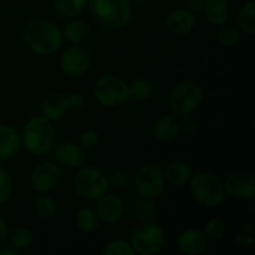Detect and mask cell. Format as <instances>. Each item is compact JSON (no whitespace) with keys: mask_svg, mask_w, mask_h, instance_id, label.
Returning a JSON list of instances; mask_svg holds the SVG:
<instances>
[{"mask_svg":"<svg viewBox=\"0 0 255 255\" xmlns=\"http://www.w3.org/2000/svg\"><path fill=\"white\" fill-rule=\"evenodd\" d=\"M100 136L99 132L94 128H89L84 131L80 136V144L84 149H92L99 144Z\"/></svg>","mask_w":255,"mask_h":255,"instance_id":"35","label":"cell"},{"mask_svg":"<svg viewBox=\"0 0 255 255\" xmlns=\"http://www.w3.org/2000/svg\"><path fill=\"white\" fill-rule=\"evenodd\" d=\"M131 246L141 255L159 253L164 246V232L161 227L151 222H141L132 231Z\"/></svg>","mask_w":255,"mask_h":255,"instance_id":"8","label":"cell"},{"mask_svg":"<svg viewBox=\"0 0 255 255\" xmlns=\"http://www.w3.org/2000/svg\"><path fill=\"white\" fill-rule=\"evenodd\" d=\"M217 40L223 46H234L241 40V34L233 25H224L217 32Z\"/></svg>","mask_w":255,"mask_h":255,"instance_id":"29","label":"cell"},{"mask_svg":"<svg viewBox=\"0 0 255 255\" xmlns=\"http://www.w3.org/2000/svg\"><path fill=\"white\" fill-rule=\"evenodd\" d=\"M203 101V90L193 81H183L171 90L168 95V105L171 111L177 116L191 115L198 109Z\"/></svg>","mask_w":255,"mask_h":255,"instance_id":"6","label":"cell"},{"mask_svg":"<svg viewBox=\"0 0 255 255\" xmlns=\"http://www.w3.org/2000/svg\"><path fill=\"white\" fill-rule=\"evenodd\" d=\"M178 124L179 131H181L184 136H194L199 128L198 120H197L196 117L191 116V115L182 116V120L178 121Z\"/></svg>","mask_w":255,"mask_h":255,"instance_id":"34","label":"cell"},{"mask_svg":"<svg viewBox=\"0 0 255 255\" xmlns=\"http://www.w3.org/2000/svg\"><path fill=\"white\" fill-rule=\"evenodd\" d=\"M164 181L171 183L172 186H184L189 183V181L193 177V168L189 163L184 161H174L167 166L163 171Z\"/></svg>","mask_w":255,"mask_h":255,"instance_id":"19","label":"cell"},{"mask_svg":"<svg viewBox=\"0 0 255 255\" xmlns=\"http://www.w3.org/2000/svg\"><path fill=\"white\" fill-rule=\"evenodd\" d=\"M134 186L139 196L156 199L164 189V174L161 166L149 163L141 167L134 177Z\"/></svg>","mask_w":255,"mask_h":255,"instance_id":"9","label":"cell"},{"mask_svg":"<svg viewBox=\"0 0 255 255\" xmlns=\"http://www.w3.org/2000/svg\"><path fill=\"white\" fill-rule=\"evenodd\" d=\"M124 211V202L116 194H104L101 198H99L96 213L100 221L109 224L116 223L121 219Z\"/></svg>","mask_w":255,"mask_h":255,"instance_id":"15","label":"cell"},{"mask_svg":"<svg viewBox=\"0 0 255 255\" xmlns=\"http://www.w3.org/2000/svg\"><path fill=\"white\" fill-rule=\"evenodd\" d=\"M10 242H11V243L14 244L15 248H17L19 251L27 249L32 246V243H34V234H32L29 229L19 227V228H16L12 232Z\"/></svg>","mask_w":255,"mask_h":255,"instance_id":"30","label":"cell"},{"mask_svg":"<svg viewBox=\"0 0 255 255\" xmlns=\"http://www.w3.org/2000/svg\"><path fill=\"white\" fill-rule=\"evenodd\" d=\"M203 12L206 19L213 25H223L229 17L228 0H204Z\"/></svg>","mask_w":255,"mask_h":255,"instance_id":"21","label":"cell"},{"mask_svg":"<svg viewBox=\"0 0 255 255\" xmlns=\"http://www.w3.org/2000/svg\"><path fill=\"white\" fill-rule=\"evenodd\" d=\"M11 196V178L9 172L0 166V207L4 206Z\"/></svg>","mask_w":255,"mask_h":255,"instance_id":"33","label":"cell"},{"mask_svg":"<svg viewBox=\"0 0 255 255\" xmlns=\"http://www.w3.org/2000/svg\"><path fill=\"white\" fill-rule=\"evenodd\" d=\"M21 141L26 151L34 156H45L51 152L55 142L51 121L44 116L30 119L22 132Z\"/></svg>","mask_w":255,"mask_h":255,"instance_id":"3","label":"cell"},{"mask_svg":"<svg viewBox=\"0 0 255 255\" xmlns=\"http://www.w3.org/2000/svg\"><path fill=\"white\" fill-rule=\"evenodd\" d=\"M128 94L129 99L134 100V101L143 102L152 96V94H153V86L146 79L133 80L132 84L128 85Z\"/></svg>","mask_w":255,"mask_h":255,"instance_id":"28","label":"cell"},{"mask_svg":"<svg viewBox=\"0 0 255 255\" xmlns=\"http://www.w3.org/2000/svg\"><path fill=\"white\" fill-rule=\"evenodd\" d=\"M94 95L100 105L116 109L128 101V85L116 75H105L95 84Z\"/></svg>","mask_w":255,"mask_h":255,"instance_id":"5","label":"cell"},{"mask_svg":"<svg viewBox=\"0 0 255 255\" xmlns=\"http://www.w3.org/2000/svg\"><path fill=\"white\" fill-rule=\"evenodd\" d=\"M36 216L41 219H52L57 213V204L54 198L45 194H40L32 202Z\"/></svg>","mask_w":255,"mask_h":255,"instance_id":"24","label":"cell"},{"mask_svg":"<svg viewBox=\"0 0 255 255\" xmlns=\"http://www.w3.org/2000/svg\"><path fill=\"white\" fill-rule=\"evenodd\" d=\"M90 34V26L85 20L74 19L67 22L64 27V39L71 44H80L85 41Z\"/></svg>","mask_w":255,"mask_h":255,"instance_id":"22","label":"cell"},{"mask_svg":"<svg viewBox=\"0 0 255 255\" xmlns=\"http://www.w3.org/2000/svg\"><path fill=\"white\" fill-rule=\"evenodd\" d=\"M74 188L79 196L89 201H96L109 189L107 177L95 167H81L74 177Z\"/></svg>","mask_w":255,"mask_h":255,"instance_id":"7","label":"cell"},{"mask_svg":"<svg viewBox=\"0 0 255 255\" xmlns=\"http://www.w3.org/2000/svg\"><path fill=\"white\" fill-rule=\"evenodd\" d=\"M92 17L106 29H121L132 19V5L128 0H89Z\"/></svg>","mask_w":255,"mask_h":255,"instance_id":"2","label":"cell"},{"mask_svg":"<svg viewBox=\"0 0 255 255\" xmlns=\"http://www.w3.org/2000/svg\"><path fill=\"white\" fill-rule=\"evenodd\" d=\"M26 46L37 55H50L59 50L64 42V35L56 24L44 19L30 21L24 29Z\"/></svg>","mask_w":255,"mask_h":255,"instance_id":"1","label":"cell"},{"mask_svg":"<svg viewBox=\"0 0 255 255\" xmlns=\"http://www.w3.org/2000/svg\"><path fill=\"white\" fill-rule=\"evenodd\" d=\"M208 238L204 232L198 228H188L182 231L177 237V247L179 251L188 255H198L206 252Z\"/></svg>","mask_w":255,"mask_h":255,"instance_id":"13","label":"cell"},{"mask_svg":"<svg viewBox=\"0 0 255 255\" xmlns=\"http://www.w3.org/2000/svg\"><path fill=\"white\" fill-rule=\"evenodd\" d=\"M21 136L11 126L0 124V162L14 157L21 148Z\"/></svg>","mask_w":255,"mask_h":255,"instance_id":"16","label":"cell"},{"mask_svg":"<svg viewBox=\"0 0 255 255\" xmlns=\"http://www.w3.org/2000/svg\"><path fill=\"white\" fill-rule=\"evenodd\" d=\"M102 253L105 255H133L136 252L132 248L131 244L127 243L126 241L117 239V241H112L111 243L107 244Z\"/></svg>","mask_w":255,"mask_h":255,"instance_id":"32","label":"cell"},{"mask_svg":"<svg viewBox=\"0 0 255 255\" xmlns=\"http://www.w3.org/2000/svg\"><path fill=\"white\" fill-rule=\"evenodd\" d=\"M196 24V15L188 9L172 10L166 17V27L174 35H183L191 31Z\"/></svg>","mask_w":255,"mask_h":255,"instance_id":"17","label":"cell"},{"mask_svg":"<svg viewBox=\"0 0 255 255\" xmlns=\"http://www.w3.org/2000/svg\"><path fill=\"white\" fill-rule=\"evenodd\" d=\"M107 181H109V186L115 187V188H121L125 184L128 183L129 176L126 171H124V169H115V171L110 174Z\"/></svg>","mask_w":255,"mask_h":255,"instance_id":"36","label":"cell"},{"mask_svg":"<svg viewBox=\"0 0 255 255\" xmlns=\"http://www.w3.org/2000/svg\"><path fill=\"white\" fill-rule=\"evenodd\" d=\"M224 189L237 199H253L255 194V177L252 172L237 171L227 178Z\"/></svg>","mask_w":255,"mask_h":255,"instance_id":"12","label":"cell"},{"mask_svg":"<svg viewBox=\"0 0 255 255\" xmlns=\"http://www.w3.org/2000/svg\"><path fill=\"white\" fill-rule=\"evenodd\" d=\"M186 4L188 6V10L192 12H202L204 7V0H186Z\"/></svg>","mask_w":255,"mask_h":255,"instance_id":"39","label":"cell"},{"mask_svg":"<svg viewBox=\"0 0 255 255\" xmlns=\"http://www.w3.org/2000/svg\"><path fill=\"white\" fill-rule=\"evenodd\" d=\"M60 178H61V171L59 166L52 162H42L32 171L30 183L34 191L39 193H46L52 191L59 184Z\"/></svg>","mask_w":255,"mask_h":255,"instance_id":"11","label":"cell"},{"mask_svg":"<svg viewBox=\"0 0 255 255\" xmlns=\"http://www.w3.org/2000/svg\"><path fill=\"white\" fill-rule=\"evenodd\" d=\"M87 0H55V10L60 16L72 19L84 11Z\"/></svg>","mask_w":255,"mask_h":255,"instance_id":"23","label":"cell"},{"mask_svg":"<svg viewBox=\"0 0 255 255\" xmlns=\"http://www.w3.org/2000/svg\"><path fill=\"white\" fill-rule=\"evenodd\" d=\"M54 157L59 163L72 169H79L86 163V153L82 147L71 142H64L56 147Z\"/></svg>","mask_w":255,"mask_h":255,"instance_id":"14","label":"cell"},{"mask_svg":"<svg viewBox=\"0 0 255 255\" xmlns=\"http://www.w3.org/2000/svg\"><path fill=\"white\" fill-rule=\"evenodd\" d=\"M40 111L50 121H59L67 112L66 97L61 94L47 95L40 102Z\"/></svg>","mask_w":255,"mask_h":255,"instance_id":"18","label":"cell"},{"mask_svg":"<svg viewBox=\"0 0 255 255\" xmlns=\"http://www.w3.org/2000/svg\"><path fill=\"white\" fill-rule=\"evenodd\" d=\"M91 65V55L86 49L80 46H71L64 51L60 59L61 70L71 77L85 74Z\"/></svg>","mask_w":255,"mask_h":255,"instance_id":"10","label":"cell"},{"mask_svg":"<svg viewBox=\"0 0 255 255\" xmlns=\"http://www.w3.org/2000/svg\"><path fill=\"white\" fill-rule=\"evenodd\" d=\"M7 236V227H6V222L4 221L1 216H0V242L5 241Z\"/></svg>","mask_w":255,"mask_h":255,"instance_id":"40","label":"cell"},{"mask_svg":"<svg viewBox=\"0 0 255 255\" xmlns=\"http://www.w3.org/2000/svg\"><path fill=\"white\" fill-rule=\"evenodd\" d=\"M100 218L95 211L90 208H82L76 216V226L84 233H92L99 228Z\"/></svg>","mask_w":255,"mask_h":255,"instance_id":"27","label":"cell"},{"mask_svg":"<svg viewBox=\"0 0 255 255\" xmlns=\"http://www.w3.org/2000/svg\"><path fill=\"white\" fill-rule=\"evenodd\" d=\"M128 1H129V4L132 5V7H133V6L141 7L142 5L146 2V0H128Z\"/></svg>","mask_w":255,"mask_h":255,"instance_id":"41","label":"cell"},{"mask_svg":"<svg viewBox=\"0 0 255 255\" xmlns=\"http://www.w3.org/2000/svg\"><path fill=\"white\" fill-rule=\"evenodd\" d=\"M238 24L246 34L253 35L255 32V2L253 0L247 1L239 10Z\"/></svg>","mask_w":255,"mask_h":255,"instance_id":"26","label":"cell"},{"mask_svg":"<svg viewBox=\"0 0 255 255\" xmlns=\"http://www.w3.org/2000/svg\"><path fill=\"white\" fill-rule=\"evenodd\" d=\"M66 106L67 111H81L85 106V99L81 94H70L66 97Z\"/></svg>","mask_w":255,"mask_h":255,"instance_id":"37","label":"cell"},{"mask_svg":"<svg viewBox=\"0 0 255 255\" xmlns=\"http://www.w3.org/2000/svg\"><path fill=\"white\" fill-rule=\"evenodd\" d=\"M191 194L199 204L204 207H218L226 197L223 182L213 172L202 171L193 174L189 181Z\"/></svg>","mask_w":255,"mask_h":255,"instance_id":"4","label":"cell"},{"mask_svg":"<svg viewBox=\"0 0 255 255\" xmlns=\"http://www.w3.org/2000/svg\"><path fill=\"white\" fill-rule=\"evenodd\" d=\"M179 133L181 131H179L178 120L172 115L162 116L153 127L154 138L162 143H169V142L174 141Z\"/></svg>","mask_w":255,"mask_h":255,"instance_id":"20","label":"cell"},{"mask_svg":"<svg viewBox=\"0 0 255 255\" xmlns=\"http://www.w3.org/2000/svg\"><path fill=\"white\" fill-rule=\"evenodd\" d=\"M203 232L208 239L218 241V239L223 238L224 233H226V224L221 219L212 218L208 222H206Z\"/></svg>","mask_w":255,"mask_h":255,"instance_id":"31","label":"cell"},{"mask_svg":"<svg viewBox=\"0 0 255 255\" xmlns=\"http://www.w3.org/2000/svg\"><path fill=\"white\" fill-rule=\"evenodd\" d=\"M156 213V206L153 203V199L144 198L137 199L131 207L132 218L137 222H147L152 218Z\"/></svg>","mask_w":255,"mask_h":255,"instance_id":"25","label":"cell"},{"mask_svg":"<svg viewBox=\"0 0 255 255\" xmlns=\"http://www.w3.org/2000/svg\"><path fill=\"white\" fill-rule=\"evenodd\" d=\"M20 251L15 248L11 242H6V239L0 242V255H17Z\"/></svg>","mask_w":255,"mask_h":255,"instance_id":"38","label":"cell"}]
</instances>
